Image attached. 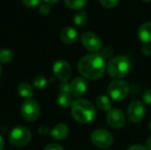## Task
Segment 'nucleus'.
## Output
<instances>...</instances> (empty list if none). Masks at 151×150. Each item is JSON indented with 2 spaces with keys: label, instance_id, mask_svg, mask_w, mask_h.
Listing matches in <instances>:
<instances>
[{
  "label": "nucleus",
  "instance_id": "17",
  "mask_svg": "<svg viewBox=\"0 0 151 150\" xmlns=\"http://www.w3.org/2000/svg\"><path fill=\"white\" fill-rule=\"evenodd\" d=\"M18 92H19V95H21L24 98H27V99H29L30 97H32V95L34 94L33 88L28 83H26V82L20 83L19 85Z\"/></svg>",
  "mask_w": 151,
  "mask_h": 150
},
{
  "label": "nucleus",
  "instance_id": "29",
  "mask_svg": "<svg viewBox=\"0 0 151 150\" xmlns=\"http://www.w3.org/2000/svg\"><path fill=\"white\" fill-rule=\"evenodd\" d=\"M59 90L63 93H70V84H68L67 82H63L59 86Z\"/></svg>",
  "mask_w": 151,
  "mask_h": 150
},
{
  "label": "nucleus",
  "instance_id": "23",
  "mask_svg": "<svg viewBox=\"0 0 151 150\" xmlns=\"http://www.w3.org/2000/svg\"><path fill=\"white\" fill-rule=\"evenodd\" d=\"M112 53H113L112 48L111 46H105V47H104V48H102L100 50V52L98 54L100 56H102L104 59H106V58L111 57V55H112Z\"/></svg>",
  "mask_w": 151,
  "mask_h": 150
},
{
  "label": "nucleus",
  "instance_id": "28",
  "mask_svg": "<svg viewBox=\"0 0 151 150\" xmlns=\"http://www.w3.org/2000/svg\"><path fill=\"white\" fill-rule=\"evenodd\" d=\"M142 52L145 56H150L151 55V44L150 43H145L142 47Z\"/></svg>",
  "mask_w": 151,
  "mask_h": 150
},
{
  "label": "nucleus",
  "instance_id": "8",
  "mask_svg": "<svg viewBox=\"0 0 151 150\" xmlns=\"http://www.w3.org/2000/svg\"><path fill=\"white\" fill-rule=\"evenodd\" d=\"M146 109L140 101L132 102L127 109V118L132 123H140L145 117Z\"/></svg>",
  "mask_w": 151,
  "mask_h": 150
},
{
  "label": "nucleus",
  "instance_id": "13",
  "mask_svg": "<svg viewBox=\"0 0 151 150\" xmlns=\"http://www.w3.org/2000/svg\"><path fill=\"white\" fill-rule=\"evenodd\" d=\"M78 38V32L72 27H65L60 32V39L66 44H71L76 42Z\"/></svg>",
  "mask_w": 151,
  "mask_h": 150
},
{
  "label": "nucleus",
  "instance_id": "15",
  "mask_svg": "<svg viewBox=\"0 0 151 150\" xmlns=\"http://www.w3.org/2000/svg\"><path fill=\"white\" fill-rule=\"evenodd\" d=\"M68 133L69 128L65 124H58L50 131L51 136L56 140H64L68 135Z\"/></svg>",
  "mask_w": 151,
  "mask_h": 150
},
{
  "label": "nucleus",
  "instance_id": "18",
  "mask_svg": "<svg viewBox=\"0 0 151 150\" xmlns=\"http://www.w3.org/2000/svg\"><path fill=\"white\" fill-rule=\"evenodd\" d=\"M96 106L104 111H110L111 109V104L109 98L105 95H99L96 100Z\"/></svg>",
  "mask_w": 151,
  "mask_h": 150
},
{
  "label": "nucleus",
  "instance_id": "2",
  "mask_svg": "<svg viewBox=\"0 0 151 150\" xmlns=\"http://www.w3.org/2000/svg\"><path fill=\"white\" fill-rule=\"evenodd\" d=\"M72 116L81 124H88L96 118V109L94 105L88 100L79 99L73 102L72 105Z\"/></svg>",
  "mask_w": 151,
  "mask_h": 150
},
{
  "label": "nucleus",
  "instance_id": "21",
  "mask_svg": "<svg viewBox=\"0 0 151 150\" xmlns=\"http://www.w3.org/2000/svg\"><path fill=\"white\" fill-rule=\"evenodd\" d=\"M14 57V54L12 50L8 49L0 50V63L5 64L11 62Z\"/></svg>",
  "mask_w": 151,
  "mask_h": 150
},
{
  "label": "nucleus",
  "instance_id": "25",
  "mask_svg": "<svg viewBox=\"0 0 151 150\" xmlns=\"http://www.w3.org/2000/svg\"><path fill=\"white\" fill-rule=\"evenodd\" d=\"M50 11V6L48 3H43L39 7V12L42 15H46Z\"/></svg>",
  "mask_w": 151,
  "mask_h": 150
},
{
  "label": "nucleus",
  "instance_id": "37",
  "mask_svg": "<svg viewBox=\"0 0 151 150\" xmlns=\"http://www.w3.org/2000/svg\"><path fill=\"white\" fill-rule=\"evenodd\" d=\"M0 73H1V66H0Z\"/></svg>",
  "mask_w": 151,
  "mask_h": 150
},
{
  "label": "nucleus",
  "instance_id": "36",
  "mask_svg": "<svg viewBox=\"0 0 151 150\" xmlns=\"http://www.w3.org/2000/svg\"><path fill=\"white\" fill-rule=\"evenodd\" d=\"M143 1H145V2H150L151 0H143Z\"/></svg>",
  "mask_w": 151,
  "mask_h": 150
},
{
  "label": "nucleus",
  "instance_id": "11",
  "mask_svg": "<svg viewBox=\"0 0 151 150\" xmlns=\"http://www.w3.org/2000/svg\"><path fill=\"white\" fill-rule=\"evenodd\" d=\"M108 125L115 129L121 128L126 123V118L124 113L119 109H111L106 116Z\"/></svg>",
  "mask_w": 151,
  "mask_h": 150
},
{
  "label": "nucleus",
  "instance_id": "33",
  "mask_svg": "<svg viewBox=\"0 0 151 150\" xmlns=\"http://www.w3.org/2000/svg\"><path fill=\"white\" fill-rule=\"evenodd\" d=\"M4 139L2 138V136L0 135V150L4 149Z\"/></svg>",
  "mask_w": 151,
  "mask_h": 150
},
{
  "label": "nucleus",
  "instance_id": "24",
  "mask_svg": "<svg viewBox=\"0 0 151 150\" xmlns=\"http://www.w3.org/2000/svg\"><path fill=\"white\" fill-rule=\"evenodd\" d=\"M99 1L101 4L106 8H114L119 3V0H99Z\"/></svg>",
  "mask_w": 151,
  "mask_h": 150
},
{
  "label": "nucleus",
  "instance_id": "30",
  "mask_svg": "<svg viewBox=\"0 0 151 150\" xmlns=\"http://www.w3.org/2000/svg\"><path fill=\"white\" fill-rule=\"evenodd\" d=\"M44 150H65L63 147H61L58 144H50L48 145Z\"/></svg>",
  "mask_w": 151,
  "mask_h": 150
},
{
  "label": "nucleus",
  "instance_id": "9",
  "mask_svg": "<svg viewBox=\"0 0 151 150\" xmlns=\"http://www.w3.org/2000/svg\"><path fill=\"white\" fill-rule=\"evenodd\" d=\"M81 42L87 50L92 52H97L103 47L101 38L92 32L83 33L81 35Z\"/></svg>",
  "mask_w": 151,
  "mask_h": 150
},
{
  "label": "nucleus",
  "instance_id": "20",
  "mask_svg": "<svg viewBox=\"0 0 151 150\" xmlns=\"http://www.w3.org/2000/svg\"><path fill=\"white\" fill-rule=\"evenodd\" d=\"M65 3L73 10H81L87 5L86 0H65Z\"/></svg>",
  "mask_w": 151,
  "mask_h": 150
},
{
  "label": "nucleus",
  "instance_id": "26",
  "mask_svg": "<svg viewBox=\"0 0 151 150\" xmlns=\"http://www.w3.org/2000/svg\"><path fill=\"white\" fill-rule=\"evenodd\" d=\"M41 0H22V3L27 7H35L40 4Z\"/></svg>",
  "mask_w": 151,
  "mask_h": 150
},
{
  "label": "nucleus",
  "instance_id": "31",
  "mask_svg": "<svg viewBox=\"0 0 151 150\" xmlns=\"http://www.w3.org/2000/svg\"><path fill=\"white\" fill-rule=\"evenodd\" d=\"M127 150H148V149L143 146H141V145H133V146L129 147Z\"/></svg>",
  "mask_w": 151,
  "mask_h": 150
},
{
  "label": "nucleus",
  "instance_id": "35",
  "mask_svg": "<svg viewBox=\"0 0 151 150\" xmlns=\"http://www.w3.org/2000/svg\"><path fill=\"white\" fill-rule=\"evenodd\" d=\"M150 129L151 130V120H150Z\"/></svg>",
  "mask_w": 151,
  "mask_h": 150
},
{
  "label": "nucleus",
  "instance_id": "6",
  "mask_svg": "<svg viewBox=\"0 0 151 150\" xmlns=\"http://www.w3.org/2000/svg\"><path fill=\"white\" fill-rule=\"evenodd\" d=\"M91 141L95 146L100 149H108L113 144V136L107 130L99 128L91 134Z\"/></svg>",
  "mask_w": 151,
  "mask_h": 150
},
{
  "label": "nucleus",
  "instance_id": "1",
  "mask_svg": "<svg viewBox=\"0 0 151 150\" xmlns=\"http://www.w3.org/2000/svg\"><path fill=\"white\" fill-rule=\"evenodd\" d=\"M105 69V59L98 53L83 57L78 64L79 72L84 78L92 80L100 79L104 75Z\"/></svg>",
  "mask_w": 151,
  "mask_h": 150
},
{
  "label": "nucleus",
  "instance_id": "34",
  "mask_svg": "<svg viewBox=\"0 0 151 150\" xmlns=\"http://www.w3.org/2000/svg\"><path fill=\"white\" fill-rule=\"evenodd\" d=\"M44 1L48 4H55V3H58L59 0H44Z\"/></svg>",
  "mask_w": 151,
  "mask_h": 150
},
{
  "label": "nucleus",
  "instance_id": "32",
  "mask_svg": "<svg viewBox=\"0 0 151 150\" xmlns=\"http://www.w3.org/2000/svg\"><path fill=\"white\" fill-rule=\"evenodd\" d=\"M147 149L148 150H151V136H150V138L147 141Z\"/></svg>",
  "mask_w": 151,
  "mask_h": 150
},
{
  "label": "nucleus",
  "instance_id": "19",
  "mask_svg": "<svg viewBox=\"0 0 151 150\" xmlns=\"http://www.w3.org/2000/svg\"><path fill=\"white\" fill-rule=\"evenodd\" d=\"M88 21V14L85 11H78L73 17V23L78 27H83Z\"/></svg>",
  "mask_w": 151,
  "mask_h": 150
},
{
  "label": "nucleus",
  "instance_id": "4",
  "mask_svg": "<svg viewBox=\"0 0 151 150\" xmlns=\"http://www.w3.org/2000/svg\"><path fill=\"white\" fill-rule=\"evenodd\" d=\"M10 142L16 147H24L31 141V133L25 126L13 128L9 135Z\"/></svg>",
  "mask_w": 151,
  "mask_h": 150
},
{
  "label": "nucleus",
  "instance_id": "14",
  "mask_svg": "<svg viewBox=\"0 0 151 150\" xmlns=\"http://www.w3.org/2000/svg\"><path fill=\"white\" fill-rule=\"evenodd\" d=\"M138 37L144 43L151 42V22L143 23L138 30Z\"/></svg>",
  "mask_w": 151,
  "mask_h": 150
},
{
  "label": "nucleus",
  "instance_id": "22",
  "mask_svg": "<svg viewBox=\"0 0 151 150\" xmlns=\"http://www.w3.org/2000/svg\"><path fill=\"white\" fill-rule=\"evenodd\" d=\"M33 84H34L35 88H36L38 89H41V88H43L46 86L47 80L42 76H38V77L35 78V80H33Z\"/></svg>",
  "mask_w": 151,
  "mask_h": 150
},
{
  "label": "nucleus",
  "instance_id": "16",
  "mask_svg": "<svg viewBox=\"0 0 151 150\" xmlns=\"http://www.w3.org/2000/svg\"><path fill=\"white\" fill-rule=\"evenodd\" d=\"M57 101H58V105L60 107H62V108H69V107H72V105L73 103L70 93H63V92H60L59 95H58Z\"/></svg>",
  "mask_w": 151,
  "mask_h": 150
},
{
  "label": "nucleus",
  "instance_id": "27",
  "mask_svg": "<svg viewBox=\"0 0 151 150\" xmlns=\"http://www.w3.org/2000/svg\"><path fill=\"white\" fill-rule=\"evenodd\" d=\"M142 100L147 103L151 104V89H148L142 95Z\"/></svg>",
  "mask_w": 151,
  "mask_h": 150
},
{
  "label": "nucleus",
  "instance_id": "12",
  "mask_svg": "<svg viewBox=\"0 0 151 150\" xmlns=\"http://www.w3.org/2000/svg\"><path fill=\"white\" fill-rule=\"evenodd\" d=\"M88 89V84L85 79L77 77L70 83V94L75 97L82 96Z\"/></svg>",
  "mask_w": 151,
  "mask_h": 150
},
{
  "label": "nucleus",
  "instance_id": "5",
  "mask_svg": "<svg viewBox=\"0 0 151 150\" xmlns=\"http://www.w3.org/2000/svg\"><path fill=\"white\" fill-rule=\"evenodd\" d=\"M129 86L127 82L119 80H113L108 87V93L114 101H122L129 94Z\"/></svg>",
  "mask_w": 151,
  "mask_h": 150
},
{
  "label": "nucleus",
  "instance_id": "3",
  "mask_svg": "<svg viewBox=\"0 0 151 150\" xmlns=\"http://www.w3.org/2000/svg\"><path fill=\"white\" fill-rule=\"evenodd\" d=\"M106 69L109 75L112 78L121 79L129 74L131 71V63L127 57L117 56L109 61Z\"/></svg>",
  "mask_w": 151,
  "mask_h": 150
},
{
  "label": "nucleus",
  "instance_id": "7",
  "mask_svg": "<svg viewBox=\"0 0 151 150\" xmlns=\"http://www.w3.org/2000/svg\"><path fill=\"white\" fill-rule=\"evenodd\" d=\"M20 111H21V115L22 117L30 122H33L35 120H36L39 116H40V107L39 104L37 103V102L34 99H27L26 100L21 107H20Z\"/></svg>",
  "mask_w": 151,
  "mask_h": 150
},
{
  "label": "nucleus",
  "instance_id": "10",
  "mask_svg": "<svg viewBox=\"0 0 151 150\" xmlns=\"http://www.w3.org/2000/svg\"><path fill=\"white\" fill-rule=\"evenodd\" d=\"M53 72L55 76L63 82H67L72 75L71 66L65 60L57 61L53 65Z\"/></svg>",
  "mask_w": 151,
  "mask_h": 150
}]
</instances>
